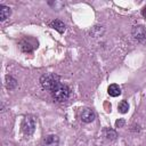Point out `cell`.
<instances>
[{
	"label": "cell",
	"instance_id": "8",
	"mask_svg": "<svg viewBox=\"0 0 146 146\" xmlns=\"http://www.w3.org/2000/svg\"><path fill=\"white\" fill-rule=\"evenodd\" d=\"M50 26H51L52 29H55L56 31H58L59 33H63V32L65 31V24H64L62 21H59V19L52 21V22L50 23Z\"/></svg>",
	"mask_w": 146,
	"mask_h": 146
},
{
	"label": "cell",
	"instance_id": "5",
	"mask_svg": "<svg viewBox=\"0 0 146 146\" xmlns=\"http://www.w3.org/2000/svg\"><path fill=\"white\" fill-rule=\"evenodd\" d=\"M81 120H82V122H84V123H90V122H92L94 120H95V112L91 110V108H83L82 110V112H81Z\"/></svg>",
	"mask_w": 146,
	"mask_h": 146
},
{
	"label": "cell",
	"instance_id": "4",
	"mask_svg": "<svg viewBox=\"0 0 146 146\" xmlns=\"http://www.w3.org/2000/svg\"><path fill=\"white\" fill-rule=\"evenodd\" d=\"M132 36L135 40L139 41V42H143L145 39H146V30L144 26L141 25H138V26H135L132 29Z\"/></svg>",
	"mask_w": 146,
	"mask_h": 146
},
{
	"label": "cell",
	"instance_id": "6",
	"mask_svg": "<svg viewBox=\"0 0 146 146\" xmlns=\"http://www.w3.org/2000/svg\"><path fill=\"white\" fill-rule=\"evenodd\" d=\"M58 143H59V138L56 135H49L43 138L41 146H58Z\"/></svg>",
	"mask_w": 146,
	"mask_h": 146
},
{
	"label": "cell",
	"instance_id": "7",
	"mask_svg": "<svg viewBox=\"0 0 146 146\" xmlns=\"http://www.w3.org/2000/svg\"><path fill=\"white\" fill-rule=\"evenodd\" d=\"M107 92H108V95L112 96V97H117V96L121 95V88H120L117 84L113 83V84H111V86L108 87Z\"/></svg>",
	"mask_w": 146,
	"mask_h": 146
},
{
	"label": "cell",
	"instance_id": "12",
	"mask_svg": "<svg viewBox=\"0 0 146 146\" xmlns=\"http://www.w3.org/2000/svg\"><path fill=\"white\" fill-rule=\"evenodd\" d=\"M106 137H107V139H115L116 138V132L114 131V130H110V129H107L106 130Z\"/></svg>",
	"mask_w": 146,
	"mask_h": 146
},
{
	"label": "cell",
	"instance_id": "14",
	"mask_svg": "<svg viewBox=\"0 0 146 146\" xmlns=\"http://www.w3.org/2000/svg\"><path fill=\"white\" fill-rule=\"evenodd\" d=\"M124 122H125L124 119H119V120L115 122V127H116V128H122V127L124 125Z\"/></svg>",
	"mask_w": 146,
	"mask_h": 146
},
{
	"label": "cell",
	"instance_id": "2",
	"mask_svg": "<svg viewBox=\"0 0 146 146\" xmlns=\"http://www.w3.org/2000/svg\"><path fill=\"white\" fill-rule=\"evenodd\" d=\"M59 82V76L54 73H46L40 78V83L43 89L52 90V88Z\"/></svg>",
	"mask_w": 146,
	"mask_h": 146
},
{
	"label": "cell",
	"instance_id": "13",
	"mask_svg": "<svg viewBox=\"0 0 146 146\" xmlns=\"http://www.w3.org/2000/svg\"><path fill=\"white\" fill-rule=\"evenodd\" d=\"M21 48H22V50L25 51V52H30V51H32V47H31V44L27 43V42H23L22 46H21Z\"/></svg>",
	"mask_w": 146,
	"mask_h": 146
},
{
	"label": "cell",
	"instance_id": "11",
	"mask_svg": "<svg viewBox=\"0 0 146 146\" xmlns=\"http://www.w3.org/2000/svg\"><path fill=\"white\" fill-rule=\"evenodd\" d=\"M117 110H119L120 113L125 114L129 111V104H128V102L127 100H121L119 103V105H117Z\"/></svg>",
	"mask_w": 146,
	"mask_h": 146
},
{
	"label": "cell",
	"instance_id": "3",
	"mask_svg": "<svg viewBox=\"0 0 146 146\" xmlns=\"http://www.w3.org/2000/svg\"><path fill=\"white\" fill-rule=\"evenodd\" d=\"M22 130L26 136H30L34 132L35 130V120L33 116L27 115L24 117L23 122H22Z\"/></svg>",
	"mask_w": 146,
	"mask_h": 146
},
{
	"label": "cell",
	"instance_id": "10",
	"mask_svg": "<svg viewBox=\"0 0 146 146\" xmlns=\"http://www.w3.org/2000/svg\"><path fill=\"white\" fill-rule=\"evenodd\" d=\"M16 86H17V80L15 78H13L11 75H7L6 76V87L9 90H13L16 88Z\"/></svg>",
	"mask_w": 146,
	"mask_h": 146
},
{
	"label": "cell",
	"instance_id": "9",
	"mask_svg": "<svg viewBox=\"0 0 146 146\" xmlns=\"http://www.w3.org/2000/svg\"><path fill=\"white\" fill-rule=\"evenodd\" d=\"M10 14H11V10L9 7L3 6V5L0 6V19L1 21H6L10 16Z\"/></svg>",
	"mask_w": 146,
	"mask_h": 146
},
{
	"label": "cell",
	"instance_id": "15",
	"mask_svg": "<svg viewBox=\"0 0 146 146\" xmlns=\"http://www.w3.org/2000/svg\"><path fill=\"white\" fill-rule=\"evenodd\" d=\"M141 15H143V16L146 18V6H145V7L143 8V10H141Z\"/></svg>",
	"mask_w": 146,
	"mask_h": 146
},
{
	"label": "cell",
	"instance_id": "1",
	"mask_svg": "<svg viewBox=\"0 0 146 146\" xmlns=\"http://www.w3.org/2000/svg\"><path fill=\"white\" fill-rule=\"evenodd\" d=\"M51 95L52 97L57 100V102H65L68 96H70V89L67 86L58 82L51 90Z\"/></svg>",
	"mask_w": 146,
	"mask_h": 146
}]
</instances>
